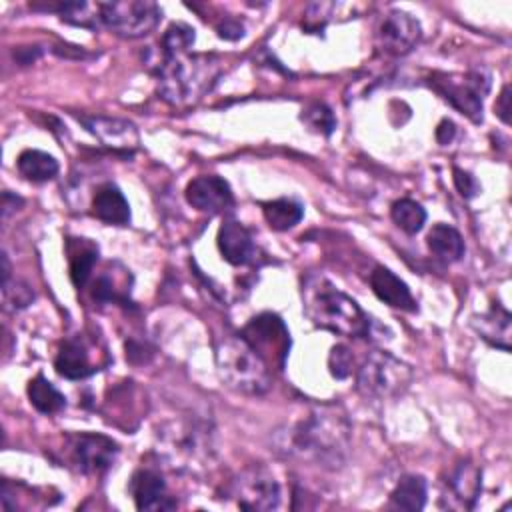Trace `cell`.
<instances>
[{
	"instance_id": "1",
	"label": "cell",
	"mask_w": 512,
	"mask_h": 512,
	"mask_svg": "<svg viewBox=\"0 0 512 512\" xmlns=\"http://www.w3.org/2000/svg\"><path fill=\"white\" fill-rule=\"evenodd\" d=\"M302 306L314 326L338 336L368 338L372 332V320L360 304L322 274L312 272L302 280Z\"/></svg>"
},
{
	"instance_id": "2",
	"label": "cell",
	"mask_w": 512,
	"mask_h": 512,
	"mask_svg": "<svg viewBox=\"0 0 512 512\" xmlns=\"http://www.w3.org/2000/svg\"><path fill=\"white\" fill-rule=\"evenodd\" d=\"M350 424L336 408H318L296 422L286 438L288 454L336 468L348 450Z\"/></svg>"
},
{
	"instance_id": "3",
	"label": "cell",
	"mask_w": 512,
	"mask_h": 512,
	"mask_svg": "<svg viewBox=\"0 0 512 512\" xmlns=\"http://www.w3.org/2000/svg\"><path fill=\"white\" fill-rule=\"evenodd\" d=\"M220 60L214 54H162L156 64L158 92L170 104H186L202 98L220 76Z\"/></svg>"
},
{
	"instance_id": "4",
	"label": "cell",
	"mask_w": 512,
	"mask_h": 512,
	"mask_svg": "<svg viewBox=\"0 0 512 512\" xmlns=\"http://www.w3.org/2000/svg\"><path fill=\"white\" fill-rule=\"evenodd\" d=\"M216 368L220 378L236 392L260 396L268 392L272 374L258 352L238 334L224 336L216 346Z\"/></svg>"
},
{
	"instance_id": "5",
	"label": "cell",
	"mask_w": 512,
	"mask_h": 512,
	"mask_svg": "<svg viewBox=\"0 0 512 512\" xmlns=\"http://www.w3.org/2000/svg\"><path fill=\"white\" fill-rule=\"evenodd\" d=\"M160 454L180 470H190L210 456L208 430L188 418L166 422L158 430Z\"/></svg>"
},
{
	"instance_id": "6",
	"label": "cell",
	"mask_w": 512,
	"mask_h": 512,
	"mask_svg": "<svg viewBox=\"0 0 512 512\" xmlns=\"http://www.w3.org/2000/svg\"><path fill=\"white\" fill-rule=\"evenodd\" d=\"M412 368L384 350L370 352L356 372V388L368 398L396 396L408 388Z\"/></svg>"
},
{
	"instance_id": "7",
	"label": "cell",
	"mask_w": 512,
	"mask_h": 512,
	"mask_svg": "<svg viewBox=\"0 0 512 512\" xmlns=\"http://www.w3.org/2000/svg\"><path fill=\"white\" fill-rule=\"evenodd\" d=\"M446 102L472 122H482V100L490 90V74L472 70L466 74H434L428 82Z\"/></svg>"
},
{
	"instance_id": "8",
	"label": "cell",
	"mask_w": 512,
	"mask_h": 512,
	"mask_svg": "<svg viewBox=\"0 0 512 512\" xmlns=\"http://www.w3.org/2000/svg\"><path fill=\"white\" fill-rule=\"evenodd\" d=\"M162 10L152 0H116L100 4V20L114 34L140 38L150 34L160 22Z\"/></svg>"
},
{
	"instance_id": "9",
	"label": "cell",
	"mask_w": 512,
	"mask_h": 512,
	"mask_svg": "<svg viewBox=\"0 0 512 512\" xmlns=\"http://www.w3.org/2000/svg\"><path fill=\"white\" fill-rule=\"evenodd\" d=\"M228 496L240 510L268 512L280 504V484L264 466H248L228 486Z\"/></svg>"
},
{
	"instance_id": "10",
	"label": "cell",
	"mask_w": 512,
	"mask_h": 512,
	"mask_svg": "<svg viewBox=\"0 0 512 512\" xmlns=\"http://www.w3.org/2000/svg\"><path fill=\"white\" fill-rule=\"evenodd\" d=\"M240 336L258 352L268 368H284L292 340L280 316L272 312H262L242 328Z\"/></svg>"
},
{
	"instance_id": "11",
	"label": "cell",
	"mask_w": 512,
	"mask_h": 512,
	"mask_svg": "<svg viewBox=\"0 0 512 512\" xmlns=\"http://www.w3.org/2000/svg\"><path fill=\"white\" fill-rule=\"evenodd\" d=\"M422 28L420 22L404 10H390L382 16L374 40L376 48L390 56H404L416 48L420 42Z\"/></svg>"
},
{
	"instance_id": "12",
	"label": "cell",
	"mask_w": 512,
	"mask_h": 512,
	"mask_svg": "<svg viewBox=\"0 0 512 512\" xmlns=\"http://www.w3.org/2000/svg\"><path fill=\"white\" fill-rule=\"evenodd\" d=\"M70 454L80 472L102 474L112 466L118 454V444L104 434L82 432L70 438Z\"/></svg>"
},
{
	"instance_id": "13",
	"label": "cell",
	"mask_w": 512,
	"mask_h": 512,
	"mask_svg": "<svg viewBox=\"0 0 512 512\" xmlns=\"http://www.w3.org/2000/svg\"><path fill=\"white\" fill-rule=\"evenodd\" d=\"M186 200L192 208L208 214H222L234 204L230 184L216 174H204L190 180L186 186Z\"/></svg>"
},
{
	"instance_id": "14",
	"label": "cell",
	"mask_w": 512,
	"mask_h": 512,
	"mask_svg": "<svg viewBox=\"0 0 512 512\" xmlns=\"http://www.w3.org/2000/svg\"><path fill=\"white\" fill-rule=\"evenodd\" d=\"M80 122L86 130L106 148L122 154H130L138 148L140 136L132 122L108 116H82Z\"/></svg>"
},
{
	"instance_id": "15",
	"label": "cell",
	"mask_w": 512,
	"mask_h": 512,
	"mask_svg": "<svg viewBox=\"0 0 512 512\" xmlns=\"http://www.w3.org/2000/svg\"><path fill=\"white\" fill-rule=\"evenodd\" d=\"M216 244L222 258L232 266H246L258 258V246L250 230L238 220L228 218L220 224Z\"/></svg>"
},
{
	"instance_id": "16",
	"label": "cell",
	"mask_w": 512,
	"mask_h": 512,
	"mask_svg": "<svg viewBox=\"0 0 512 512\" xmlns=\"http://www.w3.org/2000/svg\"><path fill=\"white\" fill-rule=\"evenodd\" d=\"M130 492L134 496L138 510H172L176 500L168 496L166 482L162 474L154 468H138L130 480Z\"/></svg>"
},
{
	"instance_id": "17",
	"label": "cell",
	"mask_w": 512,
	"mask_h": 512,
	"mask_svg": "<svg viewBox=\"0 0 512 512\" xmlns=\"http://www.w3.org/2000/svg\"><path fill=\"white\" fill-rule=\"evenodd\" d=\"M370 286L372 292L390 308H398V310H408L414 312L416 310V300L410 294V288L406 286L404 280H400L392 270L384 268V266H376L370 272Z\"/></svg>"
},
{
	"instance_id": "18",
	"label": "cell",
	"mask_w": 512,
	"mask_h": 512,
	"mask_svg": "<svg viewBox=\"0 0 512 512\" xmlns=\"http://www.w3.org/2000/svg\"><path fill=\"white\" fill-rule=\"evenodd\" d=\"M482 488V472L472 462H460L448 476L450 508H472Z\"/></svg>"
},
{
	"instance_id": "19",
	"label": "cell",
	"mask_w": 512,
	"mask_h": 512,
	"mask_svg": "<svg viewBox=\"0 0 512 512\" xmlns=\"http://www.w3.org/2000/svg\"><path fill=\"white\" fill-rule=\"evenodd\" d=\"M54 368L60 376L68 380H84L98 370L92 364L88 346L84 344L82 338H70L60 346L54 360Z\"/></svg>"
},
{
	"instance_id": "20",
	"label": "cell",
	"mask_w": 512,
	"mask_h": 512,
	"mask_svg": "<svg viewBox=\"0 0 512 512\" xmlns=\"http://www.w3.org/2000/svg\"><path fill=\"white\" fill-rule=\"evenodd\" d=\"M92 214L106 224L126 226L130 222V204L116 184L106 182L92 198Z\"/></svg>"
},
{
	"instance_id": "21",
	"label": "cell",
	"mask_w": 512,
	"mask_h": 512,
	"mask_svg": "<svg viewBox=\"0 0 512 512\" xmlns=\"http://www.w3.org/2000/svg\"><path fill=\"white\" fill-rule=\"evenodd\" d=\"M510 312L500 304H492L488 312L472 316V326L490 346L504 352L510 350Z\"/></svg>"
},
{
	"instance_id": "22",
	"label": "cell",
	"mask_w": 512,
	"mask_h": 512,
	"mask_svg": "<svg viewBox=\"0 0 512 512\" xmlns=\"http://www.w3.org/2000/svg\"><path fill=\"white\" fill-rule=\"evenodd\" d=\"M34 10H48L56 12L62 22L82 26V28H96L100 20V4L90 2H44V4H30Z\"/></svg>"
},
{
	"instance_id": "23",
	"label": "cell",
	"mask_w": 512,
	"mask_h": 512,
	"mask_svg": "<svg viewBox=\"0 0 512 512\" xmlns=\"http://www.w3.org/2000/svg\"><path fill=\"white\" fill-rule=\"evenodd\" d=\"M432 254L448 264L458 262L464 256V240L460 232L448 224H434L426 236Z\"/></svg>"
},
{
	"instance_id": "24",
	"label": "cell",
	"mask_w": 512,
	"mask_h": 512,
	"mask_svg": "<svg viewBox=\"0 0 512 512\" xmlns=\"http://www.w3.org/2000/svg\"><path fill=\"white\" fill-rule=\"evenodd\" d=\"M16 168L20 176L30 182H46L58 174V160L48 152L28 148L20 152L16 160Z\"/></svg>"
},
{
	"instance_id": "25",
	"label": "cell",
	"mask_w": 512,
	"mask_h": 512,
	"mask_svg": "<svg viewBox=\"0 0 512 512\" xmlns=\"http://www.w3.org/2000/svg\"><path fill=\"white\" fill-rule=\"evenodd\" d=\"M28 400L40 414H56L66 406V396L42 374H36L28 382Z\"/></svg>"
},
{
	"instance_id": "26",
	"label": "cell",
	"mask_w": 512,
	"mask_h": 512,
	"mask_svg": "<svg viewBox=\"0 0 512 512\" xmlns=\"http://www.w3.org/2000/svg\"><path fill=\"white\" fill-rule=\"evenodd\" d=\"M262 214L272 230L284 232L294 228L302 220L304 208L300 202L292 198H278V200L262 202Z\"/></svg>"
},
{
	"instance_id": "27",
	"label": "cell",
	"mask_w": 512,
	"mask_h": 512,
	"mask_svg": "<svg viewBox=\"0 0 512 512\" xmlns=\"http://www.w3.org/2000/svg\"><path fill=\"white\" fill-rule=\"evenodd\" d=\"M426 480L416 474L402 476L390 494V502L402 510H422L426 504Z\"/></svg>"
},
{
	"instance_id": "28",
	"label": "cell",
	"mask_w": 512,
	"mask_h": 512,
	"mask_svg": "<svg viewBox=\"0 0 512 512\" xmlns=\"http://www.w3.org/2000/svg\"><path fill=\"white\" fill-rule=\"evenodd\" d=\"M98 260V248L80 238L78 248L70 252V280L76 288H84L92 276L94 264Z\"/></svg>"
},
{
	"instance_id": "29",
	"label": "cell",
	"mask_w": 512,
	"mask_h": 512,
	"mask_svg": "<svg viewBox=\"0 0 512 512\" xmlns=\"http://www.w3.org/2000/svg\"><path fill=\"white\" fill-rule=\"evenodd\" d=\"M392 222L406 234H416L426 222V210L412 198H400L390 208Z\"/></svg>"
},
{
	"instance_id": "30",
	"label": "cell",
	"mask_w": 512,
	"mask_h": 512,
	"mask_svg": "<svg viewBox=\"0 0 512 512\" xmlns=\"http://www.w3.org/2000/svg\"><path fill=\"white\" fill-rule=\"evenodd\" d=\"M194 40H196L194 28L184 22H176V24L168 26V30L164 32V36L160 40V48H162V54H166V56L186 54L194 46Z\"/></svg>"
},
{
	"instance_id": "31",
	"label": "cell",
	"mask_w": 512,
	"mask_h": 512,
	"mask_svg": "<svg viewBox=\"0 0 512 512\" xmlns=\"http://www.w3.org/2000/svg\"><path fill=\"white\" fill-rule=\"evenodd\" d=\"M300 118L312 132H318L324 136H330L336 128V118H334L332 110L322 102H314L308 108H304Z\"/></svg>"
},
{
	"instance_id": "32",
	"label": "cell",
	"mask_w": 512,
	"mask_h": 512,
	"mask_svg": "<svg viewBox=\"0 0 512 512\" xmlns=\"http://www.w3.org/2000/svg\"><path fill=\"white\" fill-rule=\"evenodd\" d=\"M352 364H354V358H352V352L348 350V346H344V344L332 346V350L328 354V370L334 378H338V380L348 378L352 374Z\"/></svg>"
},
{
	"instance_id": "33",
	"label": "cell",
	"mask_w": 512,
	"mask_h": 512,
	"mask_svg": "<svg viewBox=\"0 0 512 512\" xmlns=\"http://www.w3.org/2000/svg\"><path fill=\"white\" fill-rule=\"evenodd\" d=\"M2 294H4V304L8 308H12V310L26 308L34 300L32 288L28 284H24V282H18V280L14 284H10V280L4 282L2 284Z\"/></svg>"
},
{
	"instance_id": "34",
	"label": "cell",
	"mask_w": 512,
	"mask_h": 512,
	"mask_svg": "<svg viewBox=\"0 0 512 512\" xmlns=\"http://www.w3.org/2000/svg\"><path fill=\"white\" fill-rule=\"evenodd\" d=\"M92 298L98 300V302H110V300L112 302H122L126 298V294H122L116 288L114 280L104 274V276L96 278V282L92 284Z\"/></svg>"
},
{
	"instance_id": "35",
	"label": "cell",
	"mask_w": 512,
	"mask_h": 512,
	"mask_svg": "<svg viewBox=\"0 0 512 512\" xmlns=\"http://www.w3.org/2000/svg\"><path fill=\"white\" fill-rule=\"evenodd\" d=\"M452 174H454V186L462 198H474L480 192V184L476 182V178L470 172H466L462 168H454Z\"/></svg>"
},
{
	"instance_id": "36",
	"label": "cell",
	"mask_w": 512,
	"mask_h": 512,
	"mask_svg": "<svg viewBox=\"0 0 512 512\" xmlns=\"http://www.w3.org/2000/svg\"><path fill=\"white\" fill-rule=\"evenodd\" d=\"M218 36L224 38V40H238L244 36V28L240 22L232 20V18H226L222 24H218Z\"/></svg>"
},
{
	"instance_id": "37",
	"label": "cell",
	"mask_w": 512,
	"mask_h": 512,
	"mask_svg": "<svg viewBox=\"0 0 512 512\" xmlns=\"http://www.w3.org/2000/svg\"><path fill=\"white\" fill-rule=\"evenodd\" d=\"M494 108H496L498 118H500L504 124H508V122H510V86H508V84L502 88V92H500V96H498Z\"/></svg>"
},
{
	"instance_id": "38",
	"label": "cell",
	"mask_w": 512,
	"mask_h": 512,
	"mask_svg": "<svg viewBox=\"0 0 512 512\" xmlns=\"http://www.w3.org/2000/svg\"><path fill=\"white\" fill-rule=\"evenodd\" d=\"M454 134H456V126H454V122L448 120V118H444V120L438 124V128H436V140H438L442 146L450 144V142L454 140Z\"/></svg>"
},
{
	"instance_id": "39",
	"label": "cell",
	"mask_w": 512,
	"mask_h": 512,
	"mask_svg": "<svg viewBox=\"0 0 512 512\" xmlns=\"http://www.w3.org/2000/svg\"><path fill=\"white\" fill-rule=\"evenodd\" d=\"M16 206H22V198H20V196H14V194H10V192L6 190V192L2 194V216L8 218L10 210H14Z\"/></svg>"
}]
</instances>
